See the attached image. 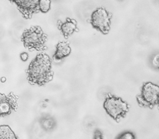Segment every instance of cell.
Listing matches in <instances>:
<instances>
[{
  "mask_svg": "<svg viewBox=\"0 0 159 139\" xmlns=\"http://www.w3.org/2000/svg\"><path fill=\"white\" fill-rule=\"evenodd\" d=\"M27 80L32 85L43 87L53 79L52 59L45 53L38 54L28 67L26 70Z\"/></svg>",
  "mask_w": 159,
  "mask_h": 139,
  "instance_id": "1",
  "label": "cell"
},
{
  "mask_svg": "<svg viewBox=\"0 0 159 139\" xmlns=\"http://www.w3.org/2000/svg\"><path fill=\"white\" fill-rule=\"evenodd\" d=\"M21 41L24 47L30 51H43L46 49L47 35L40 26H33L24 30Z\"/></svg>",
  "mask_w": 159,
  "mask_h": 139,
  "instance_id": "2",
  "label": "cell"
},
{
  "mask_svg": "<svg viewBox=\"0 0 159 139\" xmlns=\"http://www.w3.org/2000/svg\"><path fill=\"white\" fill-rule=\"evenodd\" d=\"M103 108L106 112L117 122L125 118L129 111L127 102L124 101L121 97L111 95H108L106 97Z\"/></svg>",
  "mask_w": 159,
  "mask_h": 139,
  "instance_id": "3",
  "label": "cell"
},
{
  "mask_svg": "<svg viewBox=\"0 0 159 139\" xmlns=\"http://www.w3.org/2000/svg\"><path fill=\"white\" fill-rule=\"evenodd\" d=\"M158 86L151 82H146L142 85L141 93L136 97V100L141 107L152 109L158 104Z\"/></svg>",
  "mask_w": 159,
  "mask_h": 139,
  "instance_id": "4",
  "label": "cell"
},
{
  "mask_svg": "<svg viewBox=\"0 0 159 139\" xmlns=\"http://www.w3.org/2000/svg\"><path fill=\"white\" fill-rule=\"evenodd\" d=\"M111 14L105 8L99 7L92 13L90 23L93 27L102 34H107L111 27Z\"/></svg>",
  "mask_w": 159,
  "mask_h": 139,
  "instance_id": "5",
  "label": "cell"
},
{
  "mask_svg": "<svg viewBox=\"0 0 159 139\" xmlns=\"http://www.w3.org/2000/svg\"><path fill=\"white\" fill-rule=\"evenodd\" d=\"M18 97L13 92L8 95L0 92V118L11 115L18 108Z\"/></svg>",
  "mask_w": 159,
  "mask_h": 139,
  "instance_id": "6",
  "label": "cell"
},
{
  "mask_svg": "<svg viewBox=\"0 0 159 139\" xmlns=\"http://www.w3.org/2000/svg\"><path fill=\"white\" fill-rule=\"evenodd\" d=\"M16 5L20 13L26 19H30L34 14L40 12L39 0H24L12 1Z\"/></svg>",
  "mask_w": 159,
  "mask_h": 139,
  "instance_id": "7",
  "label": "cell"
},
{
  "mask_svg": "<svg viewBox=\"0 0 159 139\" xmlns=\"http://www.w3.org/2000/svg\"><path fill=\"white\" fill-rule=\"evenodd\" d=\"M58 28L62 32V35L65 38H68L72 35L75 32L78 31L77 29V22L76 20L67 18L66 21L64 22L58 21Z\"/></svg>",
  "mask_w": 159,
  "mask_h": 139,
  "instance_id": "8",
  "label": "cell"
},
{
  "mask_svg": "<svg viewBox=\"0 0 159 139\" xmlns=\"http://www.w3.org/2000/svg\"><path fill=\"white\" fill-rule=\"evenodd\" d=\"M71 53V48L68 42H60L57 45L54 59L57 61L62 60L68 56Z\"/></svg>",
  "mask_w": 159,
  "mask_h": 139,
  "instance_id": "9",
  "label": "cell"
},
{
  "mask_svg": "<svg viewBox=\"0 0 159 139\" xmlns=\"http://www.w3.org/2000/svg\"><path fill=\"white\" fill-rule=\"evenodd\" d=\"M0 139H18V137L10 126L0 125Z\"/></svg>",
  "mask_w": 159,
  "mask_h": 139,
  "instance_id": "10",
  "label": "cell"
},
{
  "mask_svg": "<svg viewBox=\"0 0 159 139\" xmlns=\"http://www.w3.org/2000/svg\"><path fill=\"white\" fill-rule=\"evenodd\" d=\"M51 3L52 2L50 0H39L40 12L43 13H48L51 9Z\"/></svg>",
  "mask_w": 159,
  "mask_h": 139,
  "instance_id": "11",
  "label": "cell"
},
{
  "mask_svg": "<svg viewBox=\"0 0 159 139\" xmlns=\"http://www.w3.org/2000/svg\"><path fill=\"white\" fill-rule=\"evenodd\" d=\"M116 139H136V136L133 132L125 131L120 133Z\"/></svg>",
  "mask_w": 159,
  "mask_h": 139,
  "instance_id": "12",
  "label": "cell"
},
{
  "mask_svg": "<svg viewBox=\"0 0 159 139\" xmlns=\"http://www.w3.org/2000/svg\"><path fill=\"white\" fill-rule=\"evenodd\" d=\"M93 139H103V133L100 130H95L93 136Z\"/></svg>",
  "mask_w": 159,
  "mask_h": 139,
  "instance_id": "13",
  "label": "cell"
}]
</instances>
